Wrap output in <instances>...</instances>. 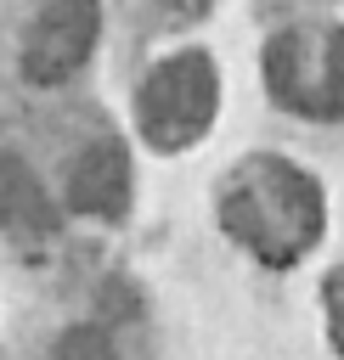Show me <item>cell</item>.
<instances>
[{"instance_id": "cell-1", "label": "cell", "mask_w": 344, "mask_h": 360, "mask_svg": "<svg viewBox=\"0 0 344 360\" xmlns=\"http://www.w3.org/2000/svg\"><path fill=\"white\" fill-rule=\"evenodd\" d=\"M209 112H214V68H209V56L186 51V56H169L164 68L147 73V84H141V129L158 146L197 141Z\"/></svg>"}, {"instance_id": "cell-2", "label": "cell", "mask_w": 344, "mask_h": 360, "mask_svg": "<svg viewBox=\"0 0 344 360\" xmlns=\"http://www.w3.org/2000/svg\"><path fill=\"white\" fill-rule=\"evenodd\" d=\"M271 84L305 112H344V28L271 39Z\"/></svg>"}, {"instance_id": "cell-3", "label": "cell", "mask_w": 344, "mask_h": 360, "mask_svg": "<svg viewBox=\"0 0 344 360\" xmlns=\"http://www.w3.org/2000/svg\"><path fill=\"white\" fill-rule=\"evenodd\" d=\"M96 28H102L96 0H39L34 22L23 34V68H28V79H39V84L68 79L90 56Z\"/></svg>"}, {"instance_id": "cell-4", "label": "cell", "mask_w": 344, "mask_h": 360, "mask_svg": "<svg viewBox=\"0 0 344 360\" xmlns=\"http://www.w3.org/2000/svg\"><path fill=\"white\" fill-rule=\"evenodd\" d=\"M68 202L85 208V214H124V202H130V163H124V152H118L113 141H96V146L73 163V174H68Z\"/></svg>"}, {"instance_id": "cell-5", "label": "cell", "mask_w": 344, "mask_h": 360, "mask_svg": "<svg viewBox=\"0 0 344 360\" xmlns=\"http://www.w3.org/2000/svg\"><path fill=\"white\" fill-rule=\"evenodd\" d=\"M51 219H56V202L34 180V169L23 158L0 152V225L6 231H51Z\"/></svg>"}, {"instance_id": "cell-6", "label": "cell", "mask_w": 344, "mask_h": 360, "mask_svg": "<svg viewBox=\"0 0 344 360\" xmlns=\"http://www.w3.org/2000/svg\"><path fill=\"white\" fill-rule=\"evenodd\" d=\"M56 360H113V349H107L102 332H68L56 343Z\"/></svg>"}, {"instance_id": "cell-7", "label": "cell", "mask_w": 344, "mask_h": 360, "mask_svg": "<svg viewBox=\"0 0 344 360\" xmlns=\"http://www.w3.org/2000/svg\"><path fill=\"white\" fill-rule=\"evenodd\" d=\"M333 304H338V338H344V281H338V292H333Z\"/></svg>"}]
</instances>
